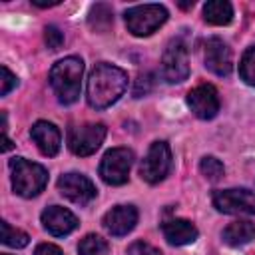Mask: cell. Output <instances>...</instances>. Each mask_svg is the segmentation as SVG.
Returning <instances> with one entry per match:
<instances>
[{
    "mask_svg": "<svg viewBox=\"0 0 255 255\" xmlns=\"http://www.w3.org/2000/svg\"><path fill=\"white\" fill-rule=\"evenodd\" d=\"M153 88V74H141L137 80H135V86H133V96L135 98H141L145 94H149V90Z\"/></svg>",
    "mask_w": 255,
    "mask_h": 255,
    "instance_id": "d4e9b609",
    "label": "cell"
},
{
    "mask_svg": "<svg viewBox=\"0 0 255 255\" xmlns=\"http://www.w3.org/2000/svg\"><path fill=\"white\" fill-rule=\"evenodd\" d=\"M30 135L32 139L36 141L38 149L42 151V155L46 157H54L58 151H60V145H62V135H60V129L50 124V122H36L32 128H30Z\"/></svg>",
    "mask_w": 255,
    "mask_h": 255,
    "instance_id": "9a60e30c",
    "label": "cell"
},
{
    "mask_svg": "<svg viewBox=\"0 0 255 255\" xmlns=\"http://www.w3.org/2000/svg\"><path fill=\"white\" fill-rule=\"evenodd\" d=\"M128 88V74L108 62H100L88 76L86 98L94 110H106L116 104Z\"/></svg>",
    "mask_w": 255,
    "mask_h": 255,
    "instance_id": "6da1fadb",
    "label": "cell"
},
{
    "mask_svg": "<svg viewBox=\"0 0 255 255\" xmlns=\"http://www.w3.org/2000/svg\"><path fill=\"white\" fill-rule=\"evenodd\" d=\"M10 171H12V187L22 197H36L48 183L46 167L24 157H12Z\"/></svg>",
    "mask_w": 255,
    "mask_h": 255,
    "instance_id": "3957f363",
    "label": "cell"
},
{
    "mask_svg": "<svg viewBox=\"0 0 255 255\" xmlns=\"http://www.w3.org/2000/svg\"><path fill=\"white\" fill-rule=\"evenodd\" d=\"M44 42L50 50H60L64 46V34L56 26H46L44 28Z\"/></svg>",
    "mask_w": 255,
    "mask_h": 255,
    "instance_id": "cb8c5ba5",
    "label": "cell"
},
{
    "mask_svg": "<svg viewBox=\"0 0 255 255\" xmlns=\"http://www.w3.org/2000/svg\"><path fill=\"white\" fill-rule=\"evenodd\" d=\"M161 76L167 84H181L189 76V60H187V46L175 38L167 44L163 58H161Z\"/></svg>",
    "mask_w": 255,
    "mask_h": 255,
    "instance_id": "ba28073f",
    "label": "cell"
},
{
    "mask_svg": "<svg viewBox=\"0 0 255 255\" xmlns=\"http://www.w3.org/2000/svg\"><path fill=\"white\" fill-rule=\"evenodd\" d=\"M2 255H10V253H2Z\"/></svg>",
    "mask_w": 255,
    "mask_h": 255,
    "instance_id": "f546056e",
    "label": "cell"
},
{
    "mask_svg": "<svg viewBox=\"0 0 255 255\" xmlns=\"http://www.w3.org/2000/svg\"><path fill=\"white\" fill-rule=\"evenodd\" d=\"M58 191L76 205H86L96 197V185L82 173H64L58 179Z\"/></svg>",
    "mask_w": 255,
    "mask_h": 255,
    "instance_id": "8fae6325",
    "label": "cell"
},
{
    "mask_svg": "<svg viewBox=\"0 0 255 255\" xmlns=\"http://www.w3.org/2000/svg\"><path fill=\"white\" fill-rule=\"evenodd\" d=\"M187 106L199 120H213L219 112V94L211 84H201L189 90Z\"/></svg>",
    "mask_w": 255,
    "mask_h": 255,
    "instance_id": "7c38bea8",
    "label": "cell"
},
{
    "mask_svg": "<svg viewBox=\"0 0 255 255\" xmlns=\"http://www.w3.org/2000/svg\"><path fill=\"white\" fill-rule=\"evenodd\" d=\"M108 251H110L108 241L96 233L86 235L78 245V255H108Z\"/></svg>",
    "mask_w": 255,
    "mask_h": 255,
    "instance_id": "ffe728a7",
    "label": "cell"
},
{
    "mask_svg": "<svg viewBox=\"0 0 255 255\" xmlns=\"http://www.w3.org/2000/svg\"><path fill=\"white\" fill-rule=\"evenodd\" d=\"M126 26L128 30L137 36H151L155 30H159L165 20H167V10L161 4H139V6H131L126 10L124 14Z\"/></svg>",
    "mask_w": 255,
    "mask_h": 255,
    "instance_id": "277c9868",
    "label": "cell"
},
{
    "mask_svg": "<svg viewBox=\"0 0 255 255\" xmlns=\"http://www.w3.org/2000/svg\"><path fill=\"white\" fill-rule=\"evenodd\" d=\"M199 171L207 181H219L223 177V173H225V167L217 157L203 155L201 161H199Z\"/></svg>",
    "mask_w": 255,
    "mask_h": 255,
    "instance_id": "603a6c76",
    "label": "cell"
},
{
    "mask_svg": "<svg viewBox=\"0 0 255 255\" xmlns=\"http://www.w3.org/2000/svg\"><path fill=\"white\" fill-rule=\"evenodd\" d=\"M102 223H104V227L108 229L110 235L124 237V235H128L135 227V223H137V209L133 205H116V207H112L104 215Z\"/></svg>",
    "mask_w": 255,
    "mask_h": 255,
    "instance_id": "5bb4252c",
    "label": "cell"
},
{
    "mask_svg": "<svg viewBox=\"0 0 255 255\" xmlns=\"http://www.w3.org/2000/svg\"><path fill=\"white\" fill-rule=\"evenodd\" d=\"M133 151L128 147H112L100 161V175L108 185H124L129 177Z\"/></svg>",
    "mask_w": 255,
    "mask_h": 255,
    "instance_id": "5b68a950",
    "label": "cell"
},
{
    "mask_svg": "<svg viewBox=\"0 0 255 255\" xmlns=\"http://www.w3.org/2000/svg\"><path fill=\"white\" fill-rule=\"evenodd\" d=\"M169 167H171V149L167 141H153L145 157L141 159L139 175L143 181L155 185L161 179H165V175L169 173Z\"/></svg>",
    "mask_w": 255,
    "mask_h": 255,
    "instance_id": "8992f818",
    "label": "cell"
},
{
    "mask_svg": "<svg viewBox=\"0 0 255 255\" xmlns=\"http://www.w3.org/2000/svg\"><path fill=\"white\" fill-rule=\"evenodd\" d=\"M16 86H18L16 74H12L8 70V66H2V88H0V96H8Z\"/></svg>",
    "mask_w": 255,
    "mask_h": 255,
    "instance_id": "4316f807",
    "label": "cell"
},
{
    "mask_svg": "<svg viewBox=\"0 0 255 255\" xmlns=\"http://www.w3.org/2000/svg\"><path fill=\"white\" fill-rule=\"evenodd\" d=\"M239 76L247 86L255 88V46H249L239 62Z\"/></svg>",
    "mask_w": 255,
    "mask_h": 255,
    "instance_id": "7402d4cb",
    "label": "cell"
},
{
    "mask_svg": "<svg viewBox=\"0 0 255 255\" xmlns=\"http://www.w3.org/2000/svg\"><path fill=\"white\" fill-rule=\"evenodd\" d=\"M42 219V225L44 229L54 235V237H64V235H70L76 227H78V217L66 209V207H60V205H50L42 211L40 215Z\"/></svg>",
    "mask_w": 255,
    "mask_h": 255,
    "instance_id": "4fadbf2b",
    "label": "cell"
},
{
    "mask_svg": "<svg viewBox=\"0 0 255 255\" xmlns=\"http://www.w3.org/2000/svg\"><path fill=\"white\" fill-rule=\"evenodd\" d=\"M161 231H163V237L167 239L169 245H175V247H181V245H189L197 239L199 231L197 227L187 221V219H169V221H163L161 223Z\"/></svg>",
    "mask_w": 255,
    "mask_h": 255,
    "instance_id": "2e32d148",
    "label": "cell"
},
{
    "mask_svg": "<svg viewBox=\"0 0 255 255\" xmlns=\"http://www.w3.org/2000/svg\"><path fill=\"white\" fill-rule=\"evenodd\" d=\"M221 239H223V243H227L229 247L247 245L249 241L255 239V223L249 221V219L231 221V223L221 231Z\"/></svg>",
    "mask_w": 255,
    "mask_h": 255,
    "instance_id": "e0dca14e",
    "label": "cell"
},
{
    "mask_svg": "<svg viewBox=\"0 0 255 255\" xmlns=\"http://www.w3.org/2000/svg\"><path fill=\"white\" fill-rule=\"evenodd\" d=\"M203 62L205 68L219 78L229 76L233 70V54L229 46L217 36H211L203 42Z\"/></svg>",
    "mask_w": 255,
    "mask_h": 255,
    "instance_id": "30bf717a",
    "label": "cell"
},
{
    "mask_svg": "<svg viewBox=\"0 0 255 255\" xmlns=\"http://www.w3.org/2000/svg\"><path fill=\"white\" fill-rule=\"evenodd\" d=\"M203 20L213 26H227L233 20V6L227 0H209L203 6Z\"/></svg>",
    "mask_w": 255,
    "mask_h": 255,
    "instance_id": "ac0fdd59",
    "label": "cell"
},
{
    "mask_svg": "<svg viewBox=\"0 0 255 255\" xmlns=\"http://www.w3.org/2000/svg\"><path fill=\"white\" fill-rule=\"evenodd\" d=\"M106 137V126L104 124H84V126H76L68 131V147L72 149V153L86 157L92 155Z\"/></svg>",
    "mask_w": 255,
    "mask_h": 255,
    "instance_id": "9c48e42d",
    "label": "cell"
},
{
    "mask_svg": "<svg viewBox=\"0 0 255 255\" xmlns=\"http://www.w3.org/2000/svg\"><path fill=\"white\" fill-rule=\"evenodd\" d=\"M181 8H193V2H179Z\"/></svg>",
    "mask_w": 255,
    "mask_h": 255,
    "instance_id": "f1b7e54d",
    "label": "cell"
},
{
    "mask_svg": "<svg viewBox=\"0 0 255 255\" xmlns=\"http://www.w3.org/2000/svg\"><path fill=\"white\" fill-rule=\"evenodd\" d=\"M28 241H30L28 233H24V231L12 227L8 221H2V243H4V245L14 247V249H22V247L28 245Z\"/></svg>",
    "mask_w": 255,
    "mask_h": 255,
    "instance_id": "44dd1931",
    "label": "cell"
},
{
    "mask_svg": "<svg viewBox=\"0 0 255 255\" xmlns=\"http://www.w3.org/2000/svg\"><path fill=\"white\" fill-rule=\"evenodd\" d=\"M128 255H163L157 247L145 243V241H133L128 247Z\"/></svg>",
    "mask_w": 255,
    "mask_h": 255,
    "instance_id": "484cf974",
    "label": "cell"
},
{
    "mask_svg": "<svg viewBox=\"0 0 255 255\" xmlns=\"http://www.w3.org/2000/svg\"><path fill=\"white\" fill-rule=\"evenodd\" d=\"M34 255H64V253H62V249H60L58 245H54V243H40V245H36Z\"/></svg>",
    "mask_w": 255,
    "mask_h": 255,
    "instance_id": "83f0119b",
    "label": "cell"
},
{
    "mask_svg": "<svg viewBox=\"0 0 255 255\" xmlns=\"http://www.w3.org/2000/svg\"><path fill=\"white\" fill-rule=\"evenodd\" d=\"M88 24L96 32H106L114 24V12L108 4H94L88 16Z\"/></svg>",
    "mask_w": 255,
    "mask_h": 255,
    "instance_id": "d6986e66",
    "label": "cell"
},
{
    "mask_svg": "<svg viewBox=\"0 0 255 255\" xmlns=\"http://www.w3.org/2000/svg\"><path fill=\"white\" fill-rule=\"evenodd\" d=\"M82 74H84V62L78 56H68L64 60H58L52 66L50 86H52L54 94L58 96L60 104L70 106L80 98Z\"/></svg>",
    "mask_w": 255,
    "mask_h": 255,
    "instance_id": "7a4b0ae2",
    "label": "cell"
},
{
    "mask_svg": "<svg viewBox=\"0 0 255 255\" xmlns=\"http://www.w3.org/2000/svg\"><path fill=\"white\" fill-rule=\"evenodd\" d=\"M211 201L217 211L227 215H255V191L251 189H217Z\"/></svg>",
    "mask_w": 255,
    "mask_h": 255,
    "instance_id": "52a82bcc",
    "label": "cell"
}]
</instances>
